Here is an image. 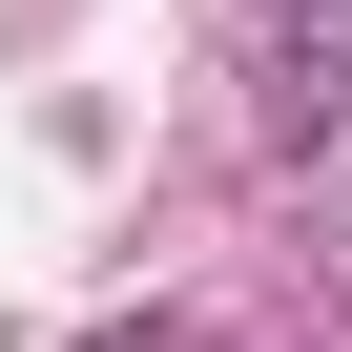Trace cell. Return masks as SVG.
Wrapping results in <instances>:
<instances>
[{
    "label": "cell",
    "instance_id": "obj_1",
    "mask_svg": "<svg viewBox=\"0 0 352 352\" xmlns=\"http://www.w3.org/2000/svg\"><path fill=\"white\" fill-rule=\"evenodd\" d=\"M249 83H270V124H331V104H352V42H311V21H290Z\"/></svg>",
    "mask_w": 352,
    "mask_h": 352
}]
</instances>
